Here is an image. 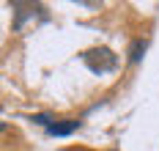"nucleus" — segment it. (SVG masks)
<instances>
[{
	"instance_id": "obj_1",
	"label": "nucleus",
	"mask_w": 159,
	"mask_h": 151,
	"mask_svg": "<svg viewBox=\"0 0 159 151\" xmlns=\"http://www.w3.org/2000/svg\"><path fill=\"white\" fill-rule=\"evenodd\" d=\"M82 61L93 74H104V71H112L118 66V55L112 50H107V47H93V50L82 52Z\"/></svg>"
},
{
	"instance_id": "obj_2",
	"label": "nucleus",
	"mask_w": 159,
	"mask_h": 151,
	"mask_svg": "<svg viewBox=\"0 0 159 151\" xmlns=\"http://www.w3.org/2000/svg\"><path fill=\"white\" fill-rule=\"evenodd\" d=\"M36 121H39V124H44L49 135H71V132L80 126V121H66V124H58V121H55V124H52L47 116H36Z\"/></svg>"
},
{
	"instance_id": "obj_3",
	"label": "nucleus",
	"mask_w": 159,
	"mask_h": 151,
	"mask_svg": "<svg viewBox=\"0 0 159 151\" xmlns=\"http://www.w3.org/2000/svg\"><path fill=\"white\" fill-rule=\"evenodd\" d=\"M11 8H14L16 14H14V28L19 30L22 28V22L28 17H33L36 11H41V6H36V3H11Z\"/></svg>"
},
{
	"instance_id": "obj_4",
	"label": "nucleus",
	"mask_w": 159,
	"mask_h": 151,
	"mask_svg": "<svg viewBox=\"0 0 159 151\" xmlns=\"http://www.w3.org/2000/svg\"><path fill=\"white\" fill-rule=\"evenodd\" d=\"M145 52V41H134L132 44V50H129V61H140Z\"/></svg>"
}]
</instances>
